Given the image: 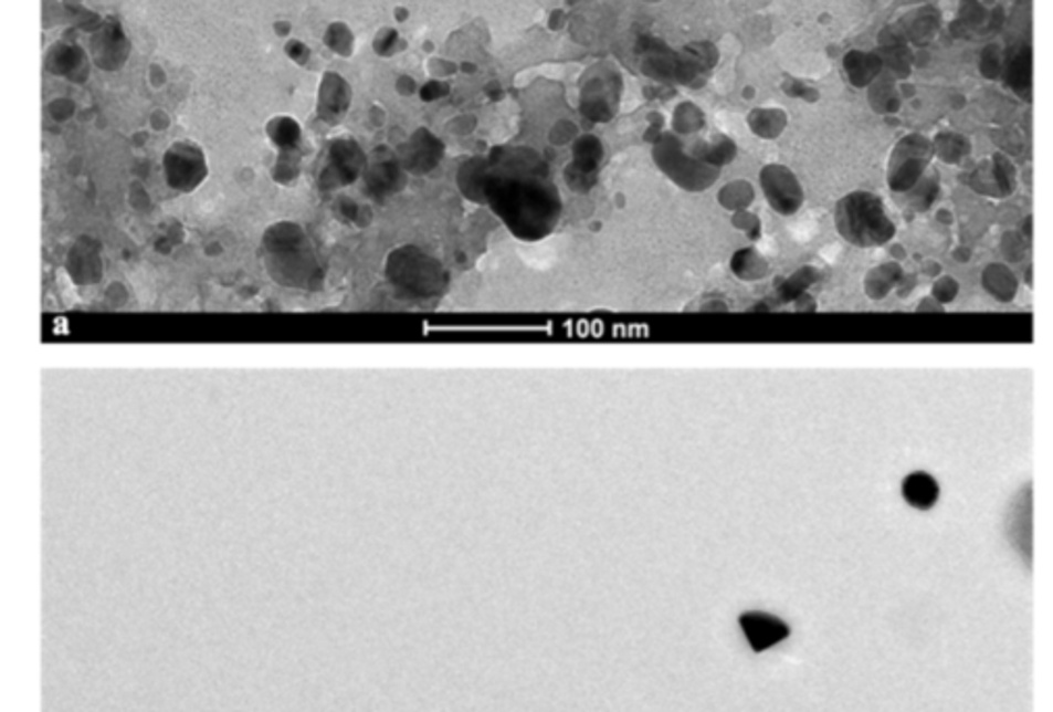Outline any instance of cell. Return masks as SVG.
<instances>
[{
    "label": "cell",
    "mask_w": 1053,
    "mask_h": 712,
    "mask_svg": "<svg viewBox=\"0 0 1053 712\" xmlns=\"http://www.w3.org/2000/svg\"><path fill=\"white\" fill-rule=\"evenodd\" d=\"M485 205L523 242L548 238L562 217V198L548 169L529 157H513L498 169H487Z\"/></svg>",
    "instance_id": "1"
},
{
    "label": "cell",
    "mask_w": 1053,
    "mask_h": 712,
    "mask_svg": "<svg viewBox=\"0 0 1053 712\" xmlns=\"http://www.w3.org/2000/svg\"><path fill=\"white\" fill-rule=\"evenodd\" d=\"M263 259L268 275L284 285L306 287L319 278L322 269L308 235L296 223H280L263 240Z\"/></svg>",
    "instance_id": "2"
},
{
    "label": "cell",
    "mask_w": 1053,
    "mask_h": 712,
    "mask_svg": "<svg viewBox=\"0 0 1053 712\" xmlns=\"http://www.w3.org/2000/svg\"><path fill=\"white\" fill-rule=\"evenodd\" d=\"M835 230L856 249H878L892 242L895 223L876 195L852 192L835 207Z\"/></svg>",
    "instance_id": "3"
},
{
    "label": "cell",
    "mask_w": 1053,
    "mask_h": 712,
    "mask_svg": "<svg viewBox=\"0 0 1053 712\" xmlns=\"http://www.w3.org/2000/svg\"><path fill=\"white\" fill-rule=\"evenodd\" d=\"M386 275L398 294L414 301L442 296L450 282L442 263L414 247L393 250L386 263Z\"/></svg>",
    "instance_id": "4"
},
{
    "label": "cell",
    "mask_w": 1053,
    "mask_h": 712,
    "mask_svg": "<svg viewBox=\"0 0 1053 712\" xmlns=\"http://www.w3.org/2000/svg\"><path fill=\"white\" fill-rule=\"evenodd\" d=\"M933 146L923 136H908L893 148L887 181L895 195H906L927 176Z\"/></svg>",
    "instance_id": "5"
},
{
    "label": "cell",
    "mask_w": 1053,
    "mask_h": 712,
    "mask_svg": "<svg viewBox=\"0 0 1053 712\" xmlns=\"http://www.w3.org/2000/svg\"><path fill=\"white\" fill-rule=\"evenodd\" d=\"M165 178L179 192H192L207 178V160L197 144H173L165 155Z\"/></svg>",
    "instance_id": "6"
},
{
    "label": "cell",
    "mask_w": 1053,
    "mask_h": 712,
    "mask_svg": "<svg viewBox=\"0 0 1053 712\" xmlns=\"http://www.w3.org/2000/svg\"><path fill=\"white\" fill-rule=\"evenodd\" d=\"M367 160L358 144L352 140H336L329 144V150L323 160L319 181L322 188L348 186L362 174Z\"/></svg>",
    "instance_id": "7"
},
{
    "label": "cell",
    "mask_w": 1053,
    "mask_h": 712,
    "mask_svg": "<svg viewBox=\"0 0 1053 712\" xmlns=\"http://www.w3.org/2000/svg\"><path fill=\"white\" fill-rule=\"evenodd\" d=\"M760 184H762L768 205L775 213L789 217V214H796L802 209V186L786 167H777V165L767 167L760 176Z\"/></svg>",
    "instance_id": "8"
},
{
    "label": "cell",
    "mask_w": 1053,
    "mask_h": 712,
    "mask_svg": "<svg viewBox=\"0 0 1053 712\" xmlns=\"http://www.w3.org/2000/svg\"><path fill=\"white\" fill-rule=\"evenodd\" d=\"M656 160L668 178L689 192H702L716 179V169L694 160L677 159V155L664 144L656 150Z\"/></svg>",
    "instance_id": "9"
},
{
    "label": "cell",
    "mask_w": 1053,
    "mask_h": 712,
    "mask_svg": "<svg viewBox=\"0 0 1053 712\" xmlns=\"http://www.w3.org/2000/svg\"><path fill=\"white\" fill-rule=\"evenodd\" d=\"M739 625L750 641L754 652H765L768 648L789 638V625L767 612H758V610L744 612L739 617Z\"/></svg>",
    "instance_id": "10"
},
{
    "label": "cell",
    "mask_w": 1053,
    "mask_h": 712,
    "mask_svg": "<svg viewBox=\"0 0 1053 712\" xmlns=\"http://www.w3.org/2000/svg\"><path fill=\"white\" fill-rule=\"evenodd\" d=\"M939 494H941L939 483L925 471H914L902 481V496L912 509H918V511L933 509L939 500Z\"/></svg>",
    "instance_id": "11"
},
{
    "label": "cell",
    "mask_w": 1053,
    "mask_h": 712,
    "mask_svg": "<svg viewBox=\"0 0 1053 712\" xmlns=\"http://www.w3.org/2000/svg\"><path fill=\"white\" fill-rule=\"evenodd\" d=\"M348 86L344 84V80L339 75H325V82L322 86V103H319V113H322L323 119L336 124L344 113H346V107H348Z\"/></svg>",
    "instance_id": "12"
},
{
    "label": "cell",
    "mask_w": 1053,
    "mask_h": 712,
    "mask_svg": "<svg viewBox=\"0 0 1053 712\" xmlns=\"http://www.w3.org/2000/svg\"><path fill=\"white\" fill-rule=\"evenodd\" d=\"M67 269H70L72 278H75L80 284L96 282L101 278V256L94 250V244L88 240L77 242L75 249L70 252Z\"/></svg>",
    "instance_id": "13"
},
{
    "label": "cell",
    "mask_w": 1053,
    "mask_h": 712,
    "mask_svg": "<svg viewBox=\"0 0 1053 712\" xmlns=\"http://www.w3.org/2000/svg\"><path fill=\"white\" fill-rule=\"evenodd\" d=\"M982 287L998 301V303H1010L1014 301L1018 294L1017 273L1008 265L993 263L982 271Z\"/></svg>",
    "instance_id": "14"
},
{
    "label": "cell",
    "mask_w": 1053,
    "mask_h": 712,
    "mask_svg": "<svg viewBox=\"0 0 1053 712\" xmlns=\"http://www.w3.org/2000/svg\"><path fill=\"white\" fill-rule=\"evenodd\" d=\"M902 278H904V269L897 263H881L866 273L864 292L873 301H883L885 296H889L892 290L897 287Z\"/></svg>",
    "instance_id": "15"
},
{
    "label": "cell",
    "mask_w": 1053,
    "mask_h": 712,
    "mask_svg": "<svg viewBox=\"0 0 1053 712\" xmlns=\"http://www.w3.org/2000/svg\"><path fill=\"white\" fill-rule=\"evenodd\" d=\"M731 273L741 282H758L768 275V261L751 247L737 250L731 256Z\"/></svg>",
    "instance_id": "16"
},
{
    "label": "cell",
    "mask_w": 1053,
    "mask_h": 712,
    "mask_svg": "<svg viewBox=\"0 0 1053 712\" xmlns=\"http://www.w3.org/2000/svg\"><path fill=\"white\" fill-rule=\"evenodd\" d=\"M819 280V271L812 268L798 269L791 273L783 284L779 285V301L783 303H798L805 296L808 287Z\"/></svg>",
    "instance_id": "17"
},
{
    "label": "cell",
    "mask_w": 1053,
    "mask_h": 712,
    "mask_svg": "<svg viewBox=\"0 0 1053 712\" xmlns=\"http://www.w3.org/2000/svg\"><path fill=\"white\" fill-rule=\"evenodd\" d=\"M718 202L731 213L748 211V207L754 202V190L746 181H735L723 188V192L718 195Z\"/></svg>",
    "instance_id": "18"
},
{
    "label": "cell",
    "mask_w": 1053,
    "mask_h": 712,
    "mask_svg": "<svg viewBox=\"0 0 1053 712\" xmlns=\"http://www.w3.org/2000/svg\"><path fill=\"white\" fill-rule=\"evenodd\" d=\"M398 163L390 159H381L377 157L376 163L371 165V169L367 171V179H369V188H379L381 192H392L396 188V181H398Z\"/></svg>",
    "instance_id": "19"
},
{
    "label": "cell",
    "mask_w": 1053,
    "mask_h": 712,
    "mask_svg": "<svg viewBox=\"0 0 1053 712\" xmlns=\"http://www.w3.org/2000/svg\"><path fill=\"white\" fill-rule=\"evenodd\" d=\"M939 195V184H937V178L933 171H928L925 178L920 179L910 192H906L904 197L912 200L910 207L908 209H914L916 213H923L927 211L928 207L935 202V198Z\"/></svg>",
    "instance_id": "20"
},
{
    "label": "cell",
    "mask_w": 1053,
    "mask_h": 712,
    "mask_svg": "<svg viewBox=\"0 0 1053 712\" xmlns=\"http://www.w3.org/2000/svg\"><path fill=\"white\" fill-rule=\"evenodd\" d=\"M268 136L280 146V150H287L292 155L301 143V127L292 119H275L268 125Z\"/></svg>",
    "instance_id": "21"
},
{
    "label": "cell",
    "mask_w": 1053,
    "mask_h": 712,
    "mask_svg": "<svg viewBox=\"0 0 1053 712\" xmlns=\"http://www.w3.org/2000/svg\"><path fill=\"white\" fill-rule=\"evenodd\" d=\"M935 150L946 163H960L968 153V144L960 136H941L937 138Z\"/></svg>",
    "instance_id": "22"
},
{
    "label": "cell",
    "mask_w": 1053,
    "mask_h": 712,
    "mask_svg": "<svg viewBox=\"0 0 1053 712\" xmlns=\"http://www.w3.org/2000/svg\"><path fill=\"white\" fill-rule=\"evenodd\" d=\"M958 290H960V285L954 278L941 275L933 285V299L939 304L951 303L958 296Z\"/></svg>",
    "instance_id": "23"
}]
</instances>
